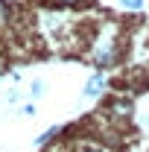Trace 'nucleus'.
Wrapping results in <instances>:
<instances>
[{
  "label": "nucleus",
  "mask_w": 149,
  "mask_h": 152,
  "mask_svg": "<svg viewBox=\"0 0 149 152\" xmlns=\"http://www.w3.org/2000/svg\"><path fill=\"white\" fill-rule=\"evenodd\" d=\"M120 53H123V41H120V26L117 23H105L99 26V32L91 44V64L96 70H108L120 61Z\"/></svg>",
  "instance_id": "f257e3e1"
},
{
  "label": "nucleus",
  "mask_w": 149,
  "mask_h": 152,
  "mask_svg": "<svg viewBox=\"0 0 149 152\" xmlns=\"http://www.w3.org/2000/svg\"><path fill=\"white\" fill-rule=\"evenodd\" d=\"M105 111L111 114L117 123H126V120L134 117V99H129V96H114V99H108Z\"/></svg>",
  "instance_id": "f03ea898"
},
{
  "label": "nucleus",
  "mask_w": 149,
  "mask_h": 152,
  "mask_svg": "<svg viewBox=\"0 0 149 152\" xmlns=\"http://www.w3.org/2000/svg\"><path fill=\"white\" fill-rule=\"evenodd\" d=\"M105 88H108V76L102 73V70H96L93 76H88V82H85L82 94L93 99V96H102V94H105Z\"/></svg>",
  "instance_id": "7ed1b4c3"
},
{
  "label": "nucleus",
  "mask_w": 149,
  "mask_h": 152,
  "mask_svg": "<svg viewBox=\"0 0 149 152\" xmlns=\"http://www.w3.org/2000/svg\"><path fill=\"white\" fill-rule=\"evenodd\" d=\"M61 134H64V126H50L47 132H41V134H38L35 146H50V143H53V140H58Z\"/></svg>",
  "instance_id": "20e7f679"
},
{
  "label": "nucleus",
  "mask_w": 149,
  "mask_h": 152,
  "mask_svg": "<svg viewBox=\"0 0 149 152\" xmlns=\"http://www.w3.org/2000/svg\"><path fill=\"white\" fill-rule=\"evenodd\" d=\"M120 6H123L126 12H140V9H143V0H120Z\"/></svg>",
  "instance_id": "39448f33"
},
{
  "label": "nucleus",
  "mask_w": 149,
  "mask_h": 152,
  "mask_svg": "<svg viewBox=\"0 0 149 152\" xmlns=\"http://www.w3.org/2000/svg\"><path fill=\"white\" fill-rule=\"evenodd\" d=\"M73 152H111V149H105V146H99V143H82V146H76Z\"/></svg>",
  "instance_id": "423d86ee"
},
{
  "label": "nucleus",
  "mask_w": 149,
  "mask_h": 152,
  "mask_svg": "<svg viewBox=\"0 0 149 152\" xmlns=\"http://www.w3.org/2000/svg\"><path fill=\"white\" fill-rule=\"evenodd\" d=\"M29 94H32V99H38V96L44 94V82H41V79H35V82H32V88H29Z\"/></svg>",
  "instance_id": "0eeeda50"
},
{
  "label": "nucleus",
  "mask_w": 149,
  "mask_h": 152,
  "mask_svg": "<svg viewBox=\"0 0 149 152\" xmlns=\"http://www.w3.org/2000/svg\"><path fill=\"white\" fill-rule=\"evenodd\" d=\"M58 6H82V3H88V0H53Z\"/></svg>",
  "instance_id": "6e6552de"
},
{
  "label": "nucleus",
  "mask_w": 149,
  "mask_h": 152,
  "mask_svg": "<svg viewBox=\"0 0 149 152\" xmlns=\"http://www.w3.org/2000/svg\"><path fill=\"white\" fill-rule=\"evenodd\" d=\"M20 111L26 114V117H32V114H35V105H32V102H26V105H23V108H20Z\"/></svg>",
  "instance_id": "1a4fd4ad"
}]
</instances>
